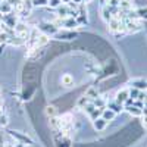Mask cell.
I'll return each mask as SVG.
<instances>
[{"label": "cell", "instance_id": "cell-1", "mask_svg": "<svg viewBox=\"0 0 147 147\" xmlns=\"http://www.w3.org/2000/svg\"><path fill=\"white\" fill-rule=\"evenodd\" d=\"M37 30H38L41 34H46L49 37H55L57 32H59V27L53 21H41L38 25H37Z\"/></svg>", "mask_w": 147, "mask_h": 147}, {"label": "cell", "instance_id": "cell-2", "mask_svg": "<svg viewBox=\"0 0 147 147\" xmlns=\"http://www.w3.org/2000/svg\"><path fill=\"white\" fill-rule=\"evenodd\" d=\"M107 27H109V31L112 32V34H115L116 37L124 35V34L127 32V31H125V24H124V21L119 19V18L110 19V21L107 22Z\"/></svg>", "mask_w": 147, "mask_h": 147}, {"label": "cell", "instance_id": "cell-3", "mask_svg": "<svg viewBox=\"0 0 147 147\" xmlns=\"http://www.w3.org/2000/svg\"><path fill=\"white\" fill-rule=\"evenodd\" d=\"M56 25L60 28V27H63V30H77L80 25H78V22H77V18H72V16H66V18H57L56 21H53Z\"/></svg>", "mask_w": 147, "mask_h": 147}, {"label": "cell", "instance_id": "cell-4", "mask_svg": "<svg viewBox=\"0 0 147 147\" xmlns=\"http://www.w3.org/2000/svg\"><path fill=\"white\" fill-rule=\"evenodd\" d=\"M15 34L16 35H19L21 38L25 41V44H27V41L30 40V34H31V27L28 25L27 22H24V21H19L18 24H16V27H15Z\"/></svg>", "mask_w": 147, "mask_h": 147}, {"label": "cell", "instance_id": "cell-5", "mask_svg": "<svg viewBox=\"0 0 147 147\" xmlns=\"http://www.w3.org/2000/svg\"><path fill=\"white\" fill-rule=\"evenodd\" d=\"M2 21H3V27H6L9 30H15L16 24L19 22V16L15 13V12H12V13L3 15L2 16Z\"/></svg>", "mask_w": 147, "mask_h": 147}, {"label": "cell", "instance_id": "cell-6", "mask_svg": "<svg viewBox=\"0 0 147 147\" xmlns=\"http://www.w3.org/2000/svg\"><path fill=\"white\" fill-rule=\"evenodd\" d=\"M125 24V31L127 32H137L143 28V24H141V19H127L124 21Z\"/></svg>", "mask_w": 147, "mask_h": 147}, {"label": "cell", "instance_id": "cell-7", "mask_svg": "<svg viewBox=\"0 0 147 147\" xmlns=\"http://www.w3.org/2000/svg\"><path fill=\"white\" fill-rule=\"evenodd\" d=\"M7 134H9V137H12L15 141H21V143H25V144H32V140L28 136H25V134L19 132V131H7Z\"/></svg>", "mask_w": 147, "mask_h": 147}, {"label": "cell", "instance_id": "cell-8", "mask_svg": "<svg viewBox=\"0 0 147 147\" xmlns=\"http://www.w3.org/2000/svg\"><path fill=\"white\" fill-rule=\"evenodd\" d=\"M77 37V32L75 31H71V30H59V32L55 35V38L56 40H72V38H75Z\"/></svg>", "mask_w": 147, "mask_h": 147}, {"label": "cell", "instance_id": "cell-9", "mask_svg": "<svg viewBox=\"0 0 147 147\" xmlns=\"http://www.w3.org/2000/svg\"><path fill=\"white\" fill-rule=\"evenodd\" d=\"M129 87L137 88L140 91H147V80L144 78H134L129 81Z\"/></svg>", "mask_w": 147, "mask_h": 147}, {"label": "cell", "instance_id": "cell-10", "mask_svg": "<svg viewBox=\"0 0 147 147\" xmlns=\"http://www.w3.org/2000/svg\"><path fill=\"white\" fill-rule=\"evenodd\" d=\"M55 144L56 147H71V140L66 137V134L60 132L59 136H55Z\"/></svg>", "mask_w": 147, "mask_h": 147}, {"label": "cell", "instance_id": "cell-11", "mask_svg": "<svg viewBox=\"0 0 147 147\" xmlns=\"http://www.w3.org/2000/svg\"><path fill=\"white\" fill-rule=\"evenodd\" d=\"M106 107L110 109V110H113L116 115H118V113H122V112L125 110V106L122 105V103H119V102H116L115 99H113V100H109L107 105H106Z\"/></svg>", "mask_w": 147, "mask_h": 147}, {"label": "cell", "instance_id": "cell-12", "mask_svg": "<svg viewBox=\"0 0 147 147\" xmlns=\"http://www.w3.org/2000/svg\"><path fill=\"white\" fill-rule=\"evenodd\" d=\"M115 100L119 102V103H122V105H125V103L129 100V88H122V90H119V91L116 93V96H115Z\"/></svg>", "mask_w": 147, "mask_h": 147}, {"label": "cell", "instance_id": "cell-13", "mask_svg": "<svg viewBox=\"0 0 147 147\" xmlns=\"http://www.w3.org/2000/svg\"><path fill=\"white\" fill-rule=\"evenodd\" d=\"M100 13H102L103 21H106V22H109L110 19H113V18H115V16H113V13H112V9H110L107 5H103V6H102Z\"/></svg>", "mask_w": 147, "mask_h": 147}, {"label": "cell", "instance_id": "cell-14", "mask_svg": "<svg viewBox=\"0 0 147 147\" xmlns=\"http://www.w3.org/2000/svg\"><path fill=\"white\" fill-rule=\"evenodd\" d=\"M107 124H109V122H107V121H105L102 116H100V118H97L96 121H93V127H94V129H96L97 132L103 131V129L107 127Z\"/></svg>", "mask_w": 147, "mask_h": 147}, {"label": "cell", "instance_id": "cell-15", "mask_svg": "<svg viewBox=\"0 0 147 147\" xmlns=\"http://www.w3.org/2000/svg\"><path fill=\"white\" fill-rule=\"evenodd\" d=\"M102 118H103L105 121L110 122V121H113V119L116 118V113L113 112V110H110V109L105 107V109H103V113H102Z\"/></svg>", "mask_w": 147, "mask_h": 147}, {"label": "cell", "instance_id": "cell-16", "mask_svg": "<svg viewBox=\"0 0 147 147\" xmlns=\"http://www.w3.org/2000/svg\"><path fill=\"white\" fill-rule=\"evenodd\" d=\"M12 12H13V7H12L7 2H6V0H5V2L3 3H0V15H7V13H12Z\"/></svg>", "mask_w": 147, "mask_h": 147}, {"label": "cell", "instance_id": "cell-17", "mask_svg": "<svg viewBox=\"0 0 147 147\" xmlns=\"http://www.w3.org/2000/svg\"><path fill=\"white\" fill-rule=\"evenodd\" d=\"M91 103H93L96 107H99V109H105V107H106V105H107V100L105 99V97L99 96V97H96L94 100H91Z\"/></svg>", "mask_w": 147, "mask_h": 147}, {"label": "cell", "instance_id": "cell-18", "mask_svg": "<svg viewBox=\"0 0 147 147\" xmlns=\"http://www.w3.org/2000/svg\"><path fill=\"white\" fill-rule=\"evenodd\" d=\"M119 9L124 10V12H127V10L134 9V6H132V3L129 2V0H121V2H119Z\"/></svg>", "mask_w": 147, "mask_h": 147}, {"label": "cell", "instance_id": "cell-19", "mask_svg": "<svg viewBox=\"0 0 147 147\" xmlns=\"http://www.w3.org/2000/svg\"><path fill=\"white\" fill-rule=\"evenodd\" d=\"M62 84L65 85V87H71V85L74 84V77L71 75V74H65V75L62 77Z\"/></svg>", "mask_w": 147, "mask_h": 147}, {"label": "cell", "instance_id": "cell-20", "mask_svg": "<svg viewBox=\"0 0 147 147\" xmlns=\"http://www.w3.org/2000/svg\"><path fill=\"white\" fill-rule=\"evenodd\" d=\"M85 96H87L90 100H94L96 97H99V91H97V90H96L94 87H91V88H88V90H87V93H85Z\"/></svg>", "mask_w": 147, "mask_h": 147}, {"label": "cell", "instance_id": "cell-21", "mask_svg": "<svg viewBox=\"0 0 147 147\" xmlns=\"http://www.w3.org/2000/svg\"><path fill=\"white\" fill-rule=\"evenodd\" d=\"M102 113H103V109H99V107H97V109H94L93 112L88 115V118H90L91 121H96L97 118H100V116H102Z\"/></svg>", "mask_w": 147, "mask_h": 147}, {"label": "cell", "instance_id": "cell-22", "mask_svg": "<svg viewBox=\"0 0 147 147\" xmlns=\"http://www.w3.org/2000/svg\"><path fill=\"white\" fill-rule=\"evenodd\" d=\"M9 32H6V31H3V30H0V44H7V41H9Z\"/></svg>", "mask_w": 147, "mask_h": 147}, {"label": "cell", "instance_id": "cell-23", "mask_svg": "<svg viewBox=\"0 0 147 147\" xmlns=\"http://www.w3.org/2000/svg\"><path fill=\"white\" fill-rule=\"evenodd\" d=\"M60 5H63L62 3V0H49V5H47V7H50V9H57Z\"/></svg>", "mask_w": 147, "mask_h": 147}, {"label": "cell", "instance_id": "cell-24", "mask_svg": "<svg viewBox=\"0 0 147 147\" xmlns=\"http://www.w3.org/2000/svg\"><path fill=\"white\" fill-rule=\"evenodd\" d=\"M34 7H44L49 5V0H31Z\"/></svg>", "mask_w": 147, "mask_h": 147}, {"label": "cell", "instance_id": "cell-25", "mask_svg": "<svg viewBox=\"0 0 147 147\" xmlns=\"http://www.w3.org/2000/svg\"><path fill=\"white\" fill-rule=\"evenodd\" d=\"M137 10V15L140 19H144L147 21V7H140V9H136Z\"/></svg>", "mask_w": 147, "mask_h": 147}, {"label": "cell", "instance_id": "cell-26", "mask_svg": "<svg viewBox=\"0 0 147 147\" xmlns=\"http://www.w3.org/2000/svg\"><path fill=\"white\" fill-rule=\"evenodd\" d=\"M46 115H47V116H50V118L57 116V110H56V107H55V106H49V107L46 109Z\"/></svg>", "mask_w": 147, "mask_h": 147}, {"label": "cell", "instance_id": "cell-27", "mask_svg": "<svg viewBox=\"0 0 147 147\" xmlns=\"http://www.w3.org/2000/svg\"><path fill=\"white\" fill-rule=\"evenodd\" d=\"M138 94H140V90L129 87V99H132V100H137V99H138Z\"/></svg>", "mask_w": 147, "mask_h": 147}, {"label": "cell", "instance_id": "cell-28", "mask_svg": "<svg viewBox=\"0 0 147 147\" xmlns=\"http://www.w3.org/2000/svg\"><path fill=\"white\" fill-rule=\"evenodd\" d=\"M9 124V118L6 113H0V127H6Z\"/></svg>", "mask_w": 147, "mask_h": 147}, {"label": "cell", "instance_id": "cell-29", "mask_svg": "<svg viewBox=\"0 0 147 147\" xmlns=\"http://www.w3.org/2000/svg\"><path fill=\"white\" fill-rule=\"evenodd\" d=\"M6 2H7L12 7H16V6H19V5L22 3V0H6Z\"/></svg>", "mask_w": 147, "mask_h": 147}, {"label": "cell", "instance_id": "cell-30", "mask_svg": "<svg viewBox=\"0 0 147 147\" xmlns=\"http://www.w3.org/2000/svg\"><path fill=\"white\" fill-rule=\"evenodd\" d=\"M141 121H143V125L147 128V110H143V115H141Z\"/></svg>", "mask_w": 147, "mask_h": 147}, {"label": "cell", "instance_id": "cell-31", "mask_svg": "<svg viewBox=\"0 0 147 147\" xmlns=\"http://www.w3.org/2000/svg\"><path fill=\"white\" fill-rule=\"evenodd\" d=\"M13 147H27V144L21 141H13Z\"/></svg>", "mask_w": 147, "mask_h": 147}, {"label": "cell", "instance_id": "cell-32", "mask_svg": "<svg viewBox=\"0 0 147 147\" xmlns=\"http://www.w3.org/2000/svg\"><path fill=\"white\" fill-rule=\"evenodd\" d=\"M72 3H75V5H81V3H84V0H71Z\"/></svg>", "mask_w": 147, "mask_h": 147}, {"label": "cell", "instance_id": "cell-33", "mask_svg": "<svg viewBox=\"0 0 147 147\" xmlns=\"http://www.w3.org/2000/svg\"><path fill=\"white\" fill-rule=\"evenodd\" d=\"M3 147H13V143H7V144H5Z\"/></svg>", "mask_w": 147, "mask_h": 147}, {"label": "cell", "instance_id": "cell-34", "mask_svg": "<svg viewBox=\"0 0 147 147\" xmlns=\"http://www.w3.org/2000/svg\"><path fill=\"white\" fill-rule=\"evenodd\" d=\"M62 3H65V5H68V3H71V0H62Z\"/></svg>", "mask_w": 147, "mask_h": 147}, {"label": "cell", "instance_id": "cell-35", "mask_svg": "<svg viewBox=\"0 0 147 147\" xmlns=\"http://www.w3.org/2000/svg\"><path fill=\"white\" fill-rule=\"evenodd\" d=\"M2 25H3V21H2V16H0V28H2Z\"/></svg>", "mask_w": 147, "mask_h": 147}, {"label": "cell", "instance_id": "cell-36", "mask_svg": "<svg viewBox=\"0 0 147 147\" xmlns=\"http://www.w3.org/2000/svg\"><path fill=\"white\" fill-rule=\"evenodd\" d=\"M90 2H93V0H84V3H90Z\"/></svg>", "mask_w": 147, "mask_h": 147}, {"label": "cell", "instance_id": "cell-37", "mask_svg": "<svg viewBox=\"0 0 147 147\" xmlns=\"http://www.w3.org/2000/svg\"><path fill=\"white\" fill-rule=\"evenodd\" d=\"M3 2H5V0H0V3H3Z\"/></svg>", "mask_w": 147, "mask_h": 147}]
</instances>
